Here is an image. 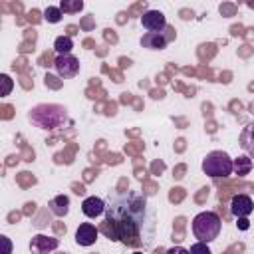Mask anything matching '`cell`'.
<instances>
[{
	"label": "cell",
	"mask_w": 254,
	"mask_h": 254,
	"mask_svg": "<svg viewBox=\"0 0 254 254\" xmlns=\"http://www.w3.org/2000/svg\"><path fill=\"white\" fill-rule=\"evenodd\" d=\"M177 36L175 28L167 26L163 32H145L141 38V46L147 50H165L169 46V42H173Z\"/></svg>",
	"instance_id": "5b68a950"
},
{
	"label": "cell",
	"mask_w": 254,
	"mask_h": 254,
	"mask_svg": "<svg viewBox=\"0 0 254 254\" xmlns=\"http://www.w3.org/2000/svg\"><path fill=\"white\" fill-rule=\"evenodd\" d=\"M133 254H143V252H133Z\"/></svg>",
	"instance_id": "603a6c76"
},
{
	"label": "cell",
	"mask_w": 254,
	"mask_h": 254,
	"mask_svg": "<svg viewBox=\"0 0 254 254\" xmlns=\"http://www.w3.org/2000/svg\"><path fill=\"white\" fill-rule=\"evenodd\" d=\"M105 206H107V202L103 198H99V196H87L81 202V212L87 218H97V216L105 214Z\"/></svg>",
	"instance_id": "8fae6325"
},
{
	"label": "cell",
	"mask_w": 254,
	"mask_h": 254,
	"mask_svg": "<svg viewBox=\"0 0 254 254\" xmlns=\"http://www.w3.org/2000/svg\"><path fill=\"white\" fill-rule=\"evenodd\" d=\"M97 234H99V228H97L95 224L83 222V224H79L77 230H75V242H77L79 246H91V244H95Z\"/></svg>",
	"instance_id": "30bf717a"
},
{
	"label": "cell",
	"mask_w": 254,
	"mask_h": 254,
	"mask_svg": "<svg viewBox=\"0 0 254 254\" xmlns=\"http://www.w3.org/2000/svg\"><path fill=\"white\" fill-rule=\"evenodd\" d=\"M60 10L64 14H77V12L83 10V0H62Z\"/></svg>",
	"instance_id": "2e32d148"
},
{
	"label": "cell",
	"mask_w": 254,
	"mask_h": 254,
	"mask_svg": "<svg viewBox=\"0 0 254 254\" xmlns=\"http://www.w3.org/2000/svg\"><path fill=\"white\" fill-rule=\"evenodd\" d=\"M0 83H2V97H8L10 95V91H12V87H14V83H12V77L8 75V73H2L0 75Z\"/></svg>",
	"instance_id": "ac0fdd59"
},
{
	"label": "cell",
	"mask_w": 254,
	"mask_h": 254,
	"mask_svg": "<svg viewBox=\"0 0 254 254\" xmlns=\"http://www.w3.org/2000/svg\"><path fill=\"white\" fill-rule=\"evenodd\" d=\"M202 171H204V175H208L212 179H224V177H230L234 173V165H232V159L228 153L210 151L202 159Z\"/></svg>",
	"instance_id": "277c9868"
},
{
	"label": "cell",
	"mask_w": 254,
	"mask_h": 254,
	"mask_svg": "<svg viewBox=\"0 0 254 254\" xmlns=\"http://www.w3.org/2000/svg\"><path fill=\"white\" fill-rule=\"evenodd\" d=\"M240 145L250 153V155H254V125H248L244 131H242V135H240Z\"/></svg>",
	"instance_id": "9a60e30c"
},
{
	"label": "cell",
	"mask_w": 254,
	"mask_h": 254,
	"mask_svg": "<svg viewBox=\"0 0 254 254\" xmlns=\"http://www.w3.org/2000/svg\"><path fill=\"white\" fill-rule=\"evenodd\" d=\"M99 230L107 238L123 242L131 248L149 246L155 236V218L147 196L129 189L109 194L105 220Z\"/></svg>",
	"instance_id": "6da1fadb"
},
{
	"label": "cell",
	"mask_w": 254,
	"mask_h": 254,
	"mask_svg": "<svg viewBox=\"0 0 254 254\" xmlns=\"http://www.w3.org/2000/svg\"><path fill=\"white\" fill-rule=\"evenodd\" d=\"M60 246V240L54 236H46V234H36L30 242V250L34 254H50Z\"/></svg>",
	"instance_id": "9c48e42d"
},
{
	"label": "cell",
	"mask_w": 254,
	"mask_h": 254,
	"mask_svg": "<svg viewBox=\"0 0 254 254\" xmlns=\"http://www.w3.org/2000/svg\"><path fill=\"white\" fill-rule=\"evenodd\" d=\"M232 165H234V173L238 177H244V175H248L252 171V159L248 155H242L238 159H232Z\"/></svg>",
	"instance_id": "5bb4252c"
},
{
	"label": "cell",
	"mask_w": 254,
	"mask_h": 254,
	"mask_svg": "<svg viewBox=\"0 0 254 254\" xmlns=\"http://www.w3.org/2000/svg\"><path fill=\"white\" fill-rule=\"evenodd\" d=\"M189 254H212V252H210L208 244H204V242H196V244L190 246Z\"/></svg>",
	"instance_id": "d6986e66"
},
{
	"label": "cell",
	"mask_w": 254,
	"mask_h": 254,
	"mask_svg": "<svg viewBox=\"0 0 254 254\" xmlns=\"http://www.w3.org/2000/svg\"><path fill=\"white\" fill-rule=\"evenodd\" d=\"M60 254H67V252H60Z\"/></svg>",
	"instance_id": "cb8c5ba5"
},
{
	"label": "cell",
	"mask_w": 254,
	"mask_h": 254,
	"mask_svg": "<svg viewBox=\"0 0 254 254\" xmlns=\"http://www.w3.org/2000/svg\"><path fill=\"white\" fill-rule=\"evenodd\" d=\"M54 67H56V71H58L60 77L67 79V77L77 75V71H79V60H77L75 56H71V54L58 56V58L54 60Z\"/></svg>",
	"instance_id": "8992f818"
},
{
	"label": "cell",
	"mask_w": 254,
	"mask_h": 254,
	"mask_svg": "<svg viewBox=\"0 0 254 254\" xmlns=\"http://www.w3.org/2000/svg\"><path fill=\"white\" fill-rule=\"evenodd\" d=\"M220 226H222V220L212 210L198 212L192 218V234H194V238H198V242H204V244H208V242L218 238Z\"/></svg>",
	"instance_id": "7a4b0ae2"
},
{
	"label": "cell",
	"mask_w": 254,
	"mask_h": 254,
	"mask_svg": "<svg viewBox=\"0 0 254 254\" xmlns=\"http://www.w3.org/2000/svg\"><path fill=\"white\" fill-rule=\"evenodd\" d=\"M254 210V202L248 194H234L230 198V212L236 218H248Z\"/></svg>",
	"instance_id": "52a82bcc"
},
{
	"label": "cell",
	"mask_w": 254,
	"mask_h": 254,
	"mask_svg": "<svg viewBox=\"0 0 254 254\" xmlns=\"http://www.w3.org/2000/svg\"><path fill=\"white\" fill-rule=\"evenodd\" d=\"M236 226H238L240 230H248V228H250V222H248V218H238Z\"/></svg>",
	"instance_id": "7402d4cb"
},
{
	"label": "cell",
	"mask_w": 254,
	"mask_h": 254,
	"mask_svg": "<svg viewBox=\"0 0 254 254\" xmlns=\"http://www.w3.org/2000/svg\"><path fill=\"white\" fill-rule=\"evenodd\" d=\"M141 24L147 32H163L169 24H167V18L161 10H147L143 16H141Z\"/></svg>",
	"instance_id": "ba28073f"
},
{
	"label": "cell",
	"mask_w": 254,
	"mask_h": 254,
	"mask_svg": "<svg viewBox=\"0 0 254 254\" xmlns=\"http://www.w3.org/2000/svg\"><path fill=\"white\" fill-rule=\"evenodd\" d=\"M62 16H64V12L60 10V6H48V8L44 10V20L50 22V24L62 22Z\"/></svg>",
	"instance_id": "e0dca14e"
},
{
	"label": "cell",
	"mask_w": 254,
	"mask_h": 254,
	"mask_svg": "<svg viewBox=\"0 0 254 254\" xmlns=\"http://www.w3.org/2000/svg\"><path fill=\"white\" fill-rule=\"evenodd\" d=\"M54 50L58 56H65V54H71L73 50V40L69 36H58L56 42H54Z\"/></svg>",
	"instance_id": "4fadbf2b"
},
{
	"label": "cell",
	"mask_w": 254,
	"mask_h": 254,
	"mask_svg": "<svg viewBox=\"0 0 254 254\" xmlns=\"http://www.w3.org/2000/svg\"><path fill=\"white\" fill-rule=\"evenodd\" d=\"M30 119H32V123H36L42 129H56V127H62L65 123L67 115H65V109L62 105L44 103V105H36L32 109Z\"/></svg>",
	"instance_id": "3957f363"
},
{
	"label": "cell",
	"mask_w": 254,
	"mask_h": 254,
	"mask_svg": "<svg viewBox=\"0 0 254 254\" xmlns=\"http://www.w3.org/2000/svg\"><path fill=\"white\" fill-rule=\"evenodd\" d=\"M48 206H50L52 214H56V216H65V214L69 212V196H67V194H58V196H54V198L48 202Z\"/></svg>",
	"instance_id": "7c38bea8"
},
{
	"label": "cell",
	"mask_w": 254,
	"mask_h": 254,
	"mask_svg": "<svg viewBox=\"0 0 254 254\" xmlns=\"http://www.w3.org/2000/svg\"><path fill=\"white\" fill-rule=\"evenodd\" d=\"M167 254H189V250L183 248V246H173V248L167 250Z\"/></svg>",
	"instance_id": "44dd1931"
},
{
	"label": "cell",
	"mask_w": 254,
	"mask_h": 254,
	"mask_svg": "<svg viewBox=\"0 0 254 254\" xmlns=\"http://www.w3.org/2000/svg\"><path fill=\"white\" fill-rule=\"evenodd\" d=\"M0 242H2V246H4V248H2V254H12V242H10V238L2 234V236H0Z\"/></svg>",
	"instance_id": "ffe728a7"
}]
</instances>
